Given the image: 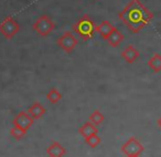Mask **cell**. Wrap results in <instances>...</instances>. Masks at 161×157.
I'll return each instance as SVG.
<instances>
[{"label":"cell","instance_id":"1","mask_svg":"<svg viewBox=\"0 0 161 157\" xmlns=\"http://www.w3.org/2000/svg\"><path fill=\"white\" fill-rule=\"evenodd\" d=\"M118 17L130 31L139 33L153 19V13L141 3L140 0H131L123 11L119 12Z\"/></svg>","mask_w":161,"mask_h":157},{"label":"cell","instance_id":"2","mask_svg":"<svg viewBox=\"0 0 161 157\" xmlns=\"http://www.w3.org/2000/svg\"><path fill=\"white\" fill-rule=\"evenodd\" d=\"M72 30L76 34L80 35V38L83 41H88L94 38V33L96 31V25L94 21L87 16H83L76 23L72 25Z\"/></svg>","mask_w":161,"mask_h":157},{"label":"cell","instance_id":"3","mask_svg":"<svg viewBox=\"0 0 161 157\" xmlns=\"http://www.w3.org/2000/svg\"><path fill=\"white\" fill-rule=\"evenodd\" d=\"M33 30L41 36H47L55 28V23L54 21L50 18L49 16H43L39 17L36 21L33 23Z\"/></svg>","mask_w":161,"mask_h":157},{"label":"cell","instance_id":"4","mask_svg":"<svg viewBox=\"0 0 161 157\" xmlns=\"http://www.w3.org/2000/svg\"><path fill=\"white\" fill-rule=\"evenodd\" d=\"M20 31V24L12 17H7L0 23V33L7 40H11Z\"/></svg>","mask_w":161,"mask_h":157},{"label":"cell","instance_id":"5","mask_svg":"<svg viewBox=\"0 0 161 157\" xmlns=\"http://www.w3.org/2000/svg\"><path fill=\"white\" fill-rule=\"evenodd\" d=\"M56 43L63 51H65L66 53H72L76 47V45L78 44V40L72 32L67 31L58 39Z\"/></svg>","mask_w":161,"mask_h":157},{"label":"cell","instance_id":"6","mask_svg":"<svg viewBox=\"0 0 161 157\" xmlns=\"http://www.w3.org/2000/svg\"><path fill=\"white\" fill-rule=\"evenodd\" d=\"M121 152L127 157L139 156L143 152V146L136 137H130L123 146H121Z\"/></svg>","mask_w":161,"mask_h":157},{"label":"cell","instance_id":"7","mask_svg":"<svg viewBox=\"0 0 161 157\" xmlns=\"http://www.w3.org/2000/svg\"><path fill=\"white\" fill-rule=\"evenodd\" d=\"M33 122H34V120L30 117L29 113L25 112V111H21V112H19L18 114L14 117V121H12V124H14V126H18V128H22V130L28 132V130L32 126Z\"/></svg>","mask_w":161,"mask_h":157},{"label":"cell","instance_id":"8","mask_svg":"<svg viewBox=\"0 0 161 157\" xmlns=\"http://www.w3.org/2000/svg\"><path fill=\"white\" fill-rule=\"evenodd\" d=\"M140 56L139 51L134 46V45H128L123 52H121V57L129 64H132L134 62H136Z\"/></svg>","mask_w":161,"mask_h":157},{"label":"cell","instance_id":"9","mask_svg":"<svg viewBox=\"0 0 161 157\" xmlns=\"http://www.w3.org/2000/svg\"><path fill=\"white\" fill-rule=\"evenodd\" d=\"M115 30V27L109 21H103L101 24L96 25V32L101 35L102 39L107 40L108 36L112 34V32Z\"/></svg>","mask_w":161,"mask_h":157},{"label":"cell","instance_id":"10","mask_svg":"<svg viewBox=\"0 0 161 157\" xmlns=\"http://www.w3.org/2000/svg\"><path fill=\"white\" fill-rule=\"evenodd\" d=\"M45 112H47V109H45L41 103H39V102H34V103L29 108V110H28V113H29L30 117H31L33 120L41 119V118L45 114Z\"/></svg>","mask_w":161,"mask_h":157},{"label":"cell","instance_id":"11","mask_svg":"<svg viewBox=\"0 0 161 157\" xmlns=\"http://www.w3.org/2000/svg\"><path fill=\"white\" fill-rule=\"evenodd\" d=\"M65 153H66L65 148L63 147L58 142L52 143L47 149V154L49 155L50 157H62Z\"/></svg>","mask_w":161,"mask_h":157},{"label":"cell","instance_id":"12","mask_svg":"<svg viewBox=\"0 0 161 157\" xmlns=\"http://www.w3.org/2000/svg\"><path fill=\"white\" fill-rule=\"evenodd\" d=\"M78 132H80V134L83 137L87 139V137L92 136V135L97 134L98 130H97L96 125H94L92 122H86L83 126H80V130H78Z\"/></svg>","mask_w":161,"mask_h":157},{"label":"cell","instance_id":"13","mask_svg":"<svg viewBox=\"0 0 161 157\" xmlns=\"http://www.w3.org/2000/svg\"><path fill=\"white\" fill-rule=\"evenodd\" d=\"M123 41H124V34L121 33L117 28H115V30L112 32V34H110L107 39L108 44L112 47H117Z\"/></svg>","mask_w":161,"mask_h":157},{"label":"cell","instance_id":"14","mask_svg":"<svg viewBox=\"0 0 161 157\" xmlns=\"http://www.w3.org/2000/svg\"><path fill=\"white\" fill-rule=\"evenodd\" d=\"M148 66H149L150 69H151L152 71H154V73L161 71V55L160 54H158V53L154 54L149 60V62H148Z\"/></svg>","mask_w":161,"mask_h":157},{"label":"cell","instance_id":"15","mask_svg":"<svg viewBox=\"0 0 161 157\" xmlns=\"http://www.w3.org/2000/svg\"><path fill=\"white\" fill-rule=\"evenodd\" d=\"M47 99L49 100L51 103H58L61 99H62V95L61 92L55 88H52L49 92L47 93Z\"/></svg>","mask_w":161,"mask_h":157},{"label":"cell","instance_id":"16","mask_svg":"<svg viewBox=\"0 0 161 157\" xmlns=\"http://www.w3.org/2000/svg\"><path fill=\"white\" fill-rule=\"evenodd\" d=\"M104 120H105V117H104V114L99 110H95L94 112L90 115V121L92 122L94 125H99V124H102L104 122Z\"/></svg>","mask_w":161,"mask_h":157},{"label":"cell","instance_id":"17","mask_svg":"<svg viewBox=\"0 0 161 157\" xmlns=\"http://www.w3.org/2000/svg\"><path fill=\"white\" fill-rule=\"evenodd\" d=\"M25 134H27V131L18 128V126H14V128L10 130V135L16 139H21L22 137L25 136Z\"/></svg>","mask_w":161,"mask_h":157},{"label":"cell","instance_id":"18","mask_svg":"<svg viewBox=\"0 0 161 157\" xmlns=\"http://www.w3.org/2000/svg\"><path fill=\"white\" fill-rule=\"evenodd\" d=\"M86 139V143H87L88 145H90L92 148H95V147H96V146L98 145V144L102 142L101 137H99L97 134L92 135V136L87 137V139Z\"/></svg>","mask_w":161,"mask_h":157},{"label":"cell","instance_id":"19","mask_svg":"<svg viewBox=\"0 0 161 157\" xmlns=\"http://www.w3.org/2000/svg\"><path fill=\"white\" fill-rule=\"evenodd\" d=\"M158 125L160 126V128H161V118H160V119L158 120Z\"/></svg>","mask_w":161,"mask_h":157},{"label":"cell","instance_id":"20","mask_svg":"<svg viewBox=\"0 0 161 157\" xmlns=\"http://www.w3.org/2000/svg\"><path fill=\"white\" fill-rule=\"evenodd\" d=\"M132 157H138V156H132Z\"/></svg>","mask_w":161,"mask_h":157}]
</instances>
